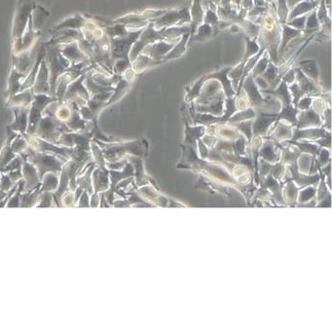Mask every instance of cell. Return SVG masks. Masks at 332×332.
<instances>
[{
    "label": "cell",
    "instance_id": "1",
    "mask_svg": "<svg viewBox=\"0 0 332 332\" xmlns=\"http://www.w3.org/2000/svg\"><path fill=\"white\" fill-rule=\"evenodd\" d=\"M33 0H18L17 10L13 21L12 39H13V55L16 56L20 48L21 37L29 24L31 11L34 7Z\"/></svg>",
    "mask_w": 332,
    "mask_h": 332
},
{
    "label": "cell",
    "instance_id": "2",
    "mask_svg": "<svg viewBox=\"0 0 332 332\" xmlns=\"http://www.w3.org/2000/svg\"><path fill=\"white\" fill-rule=\"evenodd\" d=\"M46 64L49 71V81H50L51 96L55 97L56 83L60 75L67 71L71 65L70 60H67L60 54L59 45H46Z\"/></svg>",
    "mask_w": 332,
    "mask_h": 332
},
{
    "label": "cell",
    "instance_id": "3",
    "mask_svg": "<svg viewBox=\"0 0 332 332\" xmlns=\"http://www.w3.org/2000/svg\"><path fill=\"white\" fill-rule=\"evenodd\" d=\"M59 49H60V54L67 60H70L71 65L84 62V61H91L90 59L81 51L77 41L59 45Z\"/></svg>",
    "mask_w": 332,
    "mask_h": 332
},
{
    "label": "cell",
    "instance_id": "4",
    "mask_svg": "<svg viewBox=\"0 0 332 332\" xmlns=\"http://www.w3.org/2000/svg\"><path fill=\"white\" fill-rule=\"evenodd\" d=\"M34 95H47L50 93V81H49V71L46 61H41L40 68L36 75L35 81L31 87Z\"/></svg>",
    "mask_w": 332,
    "mask_h": 332
},
{
    "label": "cell",
    "instance_id": "5",
    "mask_svg": "<svg viewBox=\"0 0 332 332\" xmlns=\"http://www.w3.org/2000/svg\"><path fill=\"white\" fill-rule=\"evenodd\" d=\"M188 9H189V7L187 5L181 11H169L165 16H163V18L156 20V28L160 29L165 26L174 25L179 20H181V23L190 21V16L188 13Z\"/></svg>",
    "mask_w": 332,
    "mask_h": 332
},
{
    "label": "cell",
    "instance_id": "6",
    "mask_svg": "<svg viewBox=\"0 0 332 332\" xmlns=\"http://www.w3.org/2000/svg\"><path fill=\"white\" fill-rule=\"evenodd\" d=\"M49 18V12L45 10L40 5L34 4V7L30 14L31 27L35 31H40L46 20Z\"/></svg>",
    "mask_w": 332,
    "mask_h": 332
},
{
    "label": "cell",
    "instance_id": "7",
    "mask_svg": "<svg viewBox=\"0 0 332 332\" xmlns=\"http://www.w3.org/2000/svg\"><path fill=\"white\" fill-rule=\"evenodd\" d=\"M27 74L19 72L15 69L14 65H12L11 69L10 77L8 80V88H7V92H6V96L8 98H10L12 96L16 95L17 93H20V85H21V79L25 80Z\"/></svg>",
    "mask_w": 332,
    "mask_h": 332
},
{
    "label": "cell",
    "instance_id": "8",
    "mask_svg": "<svg viewBox=\"0 0 332 332\" xmlns=\"http://www.w3.org/2000/svg\"><path fill=\"white\" fill-rule=\"evenodd\" d=\"M86 21V15H74L70 18L62 20L59 25H57L51 31L63 30V29H73V30H80Z\"/></svg>",
    "mask_w": 332,
    "mask_h": 332
},
{
    "label": "cell",
    "instance_id": "9",
    "mask_svg": "<svg viewBox=\"0 0 332 332\" xmlns=\"http://www.w3.org/2000/svg\"><path fill=\"white\" fill-rule=\"evenodd\" d=\"M33 100V92L32 89H27V90L21 91L17 93L16 95L12 96L8 98V105H21V106H27L29 105L31 101Z\"/></svg>",
    "mask_w": 332,
    "mask_h": 332
},
{
    "label": "cell",
    "instance_id": "10",
    "mask_svg": "<svg viewBox=\"0 0 332 332\" xmlns=\"http://www.w3.org/2000/svg\"><path fill=\"white\" fill-rule=\"evenodd\" d=\"M300 71L304 74L307 75V77H310L312 80H319V71L317 68V63L315 60H304L299 62Z\"/></svg>",
    "mask_w": 332,
    "mask_h": 332
},
{
    "label": "cell",
    "instance_id": "11",
    "mask_svg": "<svg viewBox=\"0 0 332 332\" xmlns=\"http://www.w3.org/2000/svg\"><path fill=\"white\" fill-rule=\"evenodd\" d=\"M228 71H230V69H224L222 70V71L217 72V73H213V74H211L209 76H206V78H215V79H219L222 81V85L224 87V91L225 93L227 94V96H233L234 95V90L232 89L231 86V81L229 79H227L226 75H227V72Z\"/></svg>",
    "mask_w": 332,
    "mask_h": 332
},
{
    "label": "cell",
    "instance_id": "12",
    "mask_svg": "<svg viewBox=\"0 0 332 332\" xmlns=\"http://www.w3.org/2000/svg\"><path fill=\"white\" fill-rule=\"evenodd\" d=\"M318 5V2L317 1H304V2H301L299 3L292 13H291V16H290V20H292L293 18H295L296 16H299L301 14H304V13H307L310 10L314 9L316 6Z\"/></svg>",
    "mask_w": 332,
    "mask_h": 332
},
{
    "label": "cell",
    "instance_id": "13",
    "mask_svg": "<svg viewBox=\"0 0 332 332\" xmlns=\"http://www.w3.org/2000/svg\"><path fill=\"white\" fill-rule=\"evenodd\" d=\"M188 37H189V32H186V34L182 36V39L179 43V45L175 46L174 49H172L171 53L166 56V60H171V59L181 57V55L185 52V45L187 43Z\"/></svg>",
    "mask_w": 332,
    "mask_h": 332
},
{
    "label": "cell",
    "instance_id": "14",
    "mask_svg": "<svg viewBox=\"0 0 332 332\" xmlns=\"http://www.w3.org/2000/svg\"><path fill=\"white\" fill-rule=\"evenodd\" d=\"M171 48H172L171 44H166L164 42H161L152 48L150 56L155 60H158L162 55L166 54L168 51L171 50Z\"/></svg>",
    "mask_w": 332,
    "mask_h": 332
},
{
    "label": "cell",
    "instance_id": "15",
    "mask_svg": "<svg viewBox=\"0 0 332 332\" xmlns=\"http://www.w3.org/2000/svg\"><path fill=\"white\" fill-rule=\"evenodd\" d=\"M283 28V39H282V44L281 46V53H282V51L284 50V46L287 44V42L291 40L293 37H296L298 35L301 34L300 30H295L287 27V26H282Z\"/></svg>",
    "mask_w": 332,
    "mask_h": 332
},
{
    "label": "cell",
    "instance_id": "16",
    "mask_svg": "<svg viewBox=\"0 0 332 332\" xmlns=\"http://www.w3.org/2000/svg\"><path fill=\"white\" fill-rule=\"evenodd\" d=\"M247 42H248V48H247V52H246V55H245V58H244V61H247L249 58L254 56L259 51V46L256 43V41H251L250 39H247Z\"/></svg>",
    "mask_w": 332,
    "mask_h": 332
},
{
    "label": "cell",
    "instance_id": "17",
    "mask_svg": "<svg viewBox=\"0 0 332 332\" xmlns=\"http://www.w3.org/2000/svg\"><path fill=\"white\" fill-rule=\"evenodd\" d=\"M306 20H307V25H306L307 29L305 30L306 33L308 30H316L320 28V21L317 19V11H313L312 14Z\"/></svg>",
    "mask_w": 332,
    "mask_h": 332
},
{
    "label": "cell",
    "instance_id": "18",
    "mask_svg": "<svg viewBox=\"0 0 332 332\" xmlns=\"http://www.w3.org/2000/svg\"><path fill=\"white\" fill-rule=\"evenodd\" d=\"M255 65H256L255 70L254 69L252 70L253 76H257V75H260V74L262 75V73L265 71L266 68L268 67V55L265 54L264 58L259 60L258 63H256Z\"/></svg>",
    "mask_w": 332,
    "mask_h": 332
},
{
    "label": "cell",
    "instance_id": "19",
    "mask_svg": "<svg viewBox=\"0 0 332 332\" xmlns=\"http://www.w3.org/2000/svg\"><path fill=\"white\" fill-rule=\"evenodd\" d=\"M245 62H246V61H242L241 65L237 67V68H236L234 71H232L231 72H230V74H229V77L231 78L232 80L234 81L235 88H237L238 82H239L240 78L241 77L242 71H244V67H245Z\"/></svg>",
    "mask_w": 332,
    "mask_h": 332
},
{
    "label": "cell",
    "instance_id": "20",
    "mask_svg": "<svg viewBox=\"0 0 332 332\" xmlns=\"http://www.w3.org/2000/svg\"><path fill=\"white\" fill-rule=\"evenodd\" d=\"M212 30H211V26L208 24V25H203L200 28H199V32L196 36V39H206L208 38L210 35L211 34Z\"/></svg>",
    "mask_w": 332,
    "mask_h": 332
},
{
    "label": "cell",
    "instance_id": "21",
    "mask_svg": "<svg viewBox=\"0 0 332 332\" xmlns=\"http://www.w3.org/2000/svg\"><path fill=\"white\" fill-rule=\"evenodd\" d=\"M206 80L205 77L201 78L200 80L197 81L196 84L192 87L191 92L188 94V98L190 99H194L195 97H197L200 93V90H201L202 87H203V84H204V81Z\"/></svg>",
    "mask_w": 332,
    "mask_h": 332
},
{
    "label": "cell",
    "instance_id": "22",
    "mask_svg": "<svg viewBox=\"0 0 332 332\" xmlns=\"http://www.w3.org/2000/svg\"><path fill=\"white\" fill-rule=\"evenodd\" d=\"M278 2H279L278 14L280 15V20L284 21V20H286V17H287L286 2H285V0H278Z\"/></svg>",
    "mask_w": 332,
    "mask_h": 332
},
{
    "label": "cell",
    "instance_id": "23",
    "mask_svg": "<svg viewBox=\"0 0 332 332\" xmlns=\"http://www.w3.org/2000/svg\"><path fill=\"white\" fill-rule=\"evenodd\" d=\"M306 16L302 17V18H298L296 20H292L289 23L290 26L292 27H294V28H297L298 30H304V27H305V20H306Z\"/></svg>",
    "mask_w": 332,
    "mask_h": 332
},
{
    "label": "cell",
    "instance_id": "24",
    "mask_svg": "<svg viewBox=\"0 0 332 332\" xmlns=\"http://www.w3.org/2000/svg\"><path fill=\"white\" fill-rule=\"evenodd\" d=\"M206 20L208 21V24L209 23H216L217 21V17L215 16V13L211 10H208Z\"/></svg>",
    "mask_w": 332,
    "mask_h": 332
},
{
    "label": "cell",
    "instance_id": "25",
    "mask_svg": "<svg viewBox=\"0 0 332 332\" xmlns=\"http://www.w3.org/2000/svg\"><path fill=\"white\" fill-rule=\"evenodd\" d=\"M300 0H289V5L290 7H292L293 5H295L297 2H299Z\"/></svg>",
    "mask_w": 332,
    "mask_h": 332
}]
</instances>
